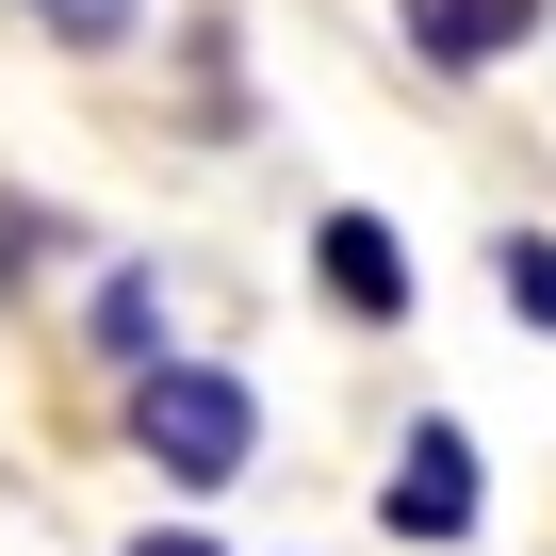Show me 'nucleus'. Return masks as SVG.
Here are the masks:
<instances>
[{"label":"nucleus","instance_id":"obj_1","mask_svg":"<svg viewBox=\"0 0 556 556\" xmlns=\"http://www.w3.org/2000/svg\"><path fill=\"white\" fill-rule=\"evenodd\" d=\"M131 442H148L180 491H229V475L262 458V393H245L229 361H148V377H131Z\"/></svg>","mask_w":556,"mask_h":556},{"label":"nucleus","instance_id":"obj_2","mask_svg":"<svg viewBox=\"0 0 556 556\" xmlns=\"http://www.w3.org/2000/svg\"><path fill=\"white\" fill-rule=\"evenodd\" d=\"M377 507H393V540H475V442H458V426H409Z\"/></svg>","mask_w":556,"mask_h":556},{"label":"nucleus","instance_id":"obj_3","mask_svg":"<svg viewBox=\"0 0 556 556\" xmlns=\"http://www.w3.org/2000/svg\"><path fill=\"white\" fill-rule=\"evenodd\" d=\"M312 278H328L361 328H393V312H409V245H393L377 213H328V229H312Z\"/></svg>","mask_w":556,"mask_h":556},{"label":"nucleus","instance_id":"obj_4","mask_svg":"<svg viewBox=\"0 0 556 556\" xmlns=\"http://www.w3.org/2000/svg\"><path fill=\"white\" fill-rule=\"evenodd\" d=\"M540 34V0H409V50L426 66H507Z\"/></svg>","mask_w":556,"mask_h":556},{"label":"nucleus","instance_id":"obj_5","mask_svg":"<svg viewBox=\"0 0 556 556\" xmlns=\"http://www.w3.org/2000/svg\"><path fill=\"white\" fill-rule=\"evenodd\" d=\"M148 328H164V278H148V262H115V278H99V361H131V377H148V361H164Z\"/></svg>","mask_w":556,"mask_h":556},{"label":"nucleus","instance_id":"obj_6","mask_svg":"<svg viewBox=\"0 0 556 556\" xmlns=\"http://www.w3.org/2000/svg\"><path fill=\"white\" fill-rule=\"evenodd\" d=\"M491 278H507V312H523V328H556V245H540V229H507Z\"/></svg>","mask_w":556,"mask_h":556},{"label":"nucleus","instance_id":"obj_7","mask_svg":"<svg viewBox=\"0 0 556 556\" xmlns=\"http://www.w3.org/2000/svg\"><path fill=\"white\" fill-rule=\"evenodd\" d=\"M34 17H50V34H115V17H131V0H34Z\"/></svg>","mask_w":556,"mask_h":556},{"label":"nucleus","instance_id":"obj_8","mask_svg":"<svg viewBox=\"0 0 556 556\" xmlns=\"http://www.w3.org/2000/svg\"><path fill=\"white\" fill-rule=\"evenodd\" d=\"M131 556H213V540H164V523H148V540H131Z\"/></svg>","mask_w":556,"mask_h":556}]
</instances>
